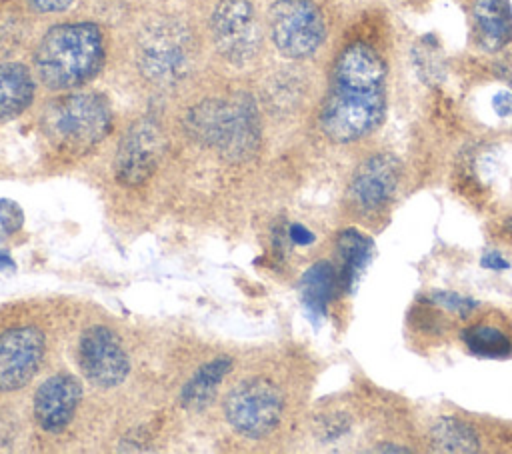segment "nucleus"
Here are the masks:
<instances>
[{
    "label": "nucleus",
    "mask_w": 512,
    "mask_h": 454,
    "mask_svg": "<svg viewBox=\"0 0 512 454\" xmlns=\"http://www.w3.org/2000/svg\"><path fill=\"white\" fill-rule=\"evenodd\" d=\"M386 114V64L366 42L348 44L336 58L320 108V130L332 142H354L376 130Z\"/></svg>",
    "instance_id": "obj_1"
},
{
    "label": "nucleus",
    "mask_w": 512,
    "mask_h": 454,
    "mask_svg": "<svg viewBox=\"0 0 512 454\" xmlns=\"http://www.w3.org/2000/svg\"><path fill=\"white\" fill-rule=\"evenodd\" d=\"M32 60L34 74L46 88L56 92L76 90L104 68V32L88 20L56 24L42 34Z\"/></svg>",
    "instance_id": "obj_2"
},
{
    "label": "nucleus",
    "mask_w": 512,
    "mask_h": 454,
    "mask_svg": "<svg viewBox=\"0 0 512 454\" xmlns=\"http://www.w3.org/2000/svg\"><path fill=\"white\" fill-rule=\"evenodd\" d=\"M184 130L202 146L214 148L230 162H242L260 146V116L250 94L206 98L184 114Z\"/></svg>",
    "instance_id": "obj_3"
},
{
    "label": "nucleus",
    "mask_w": 512,
    "mask_h": 454,
    "mask_svg": "<svg viewBox=\"0 0 512 454\" xmlns=\"http://www.w3.org/2000/svg\"><path fill=\"white\" fill-rule=\"evenodd\" d=\"M112 106L100 92H68L52 100L40 118L50 148L66 158L88 154L112 130Z\"/></svg>",
    "instance_id": "obj_4"
},
{
    "label": "nucleus",
    "mask_w": 512,
    "mask_h": 454,
    "mask_svg": "<svg viewBox=\"0 0 512 454\" xmlns=\"http://www.w3.org/2000/svg\"><path fill=\"white\" fill-rule=\"evenodd\" d=\"M194 36L176 18L150 22L136 40L134 60L140 76L156 88L182 84L194 68Z\"/></svg>",
    "instance_id": "obj_5"
},
{
    "label": "nucleus",
    "mask_w": 512,
    "mask_h": 454,
    "mask_svg": "<svg viewBox=\"0 0 512 454\" xmlns=\"http://www.w3.org/2000/svg\"><path fill=\"white\" fill-rule=\"evenodd\" d=\"M266 22L274 48L290 60L310 58L326 38L324 14L312 0H274Z\"/></svg>",
    "instance_id": "obj_6"
},
{
    "label": "nucleus",
    "mask_w": 512,
    "mask_h": 454,
    "mask_svg": "<svg viewBox=\"0 0 512 454\" xmlns=\"http://www.w3.org/2000/svg\"><path fill=\"white\" fill-rule=\"evenodd\" d=\"M284 398L280 388L266 378H246L224 398V416L234 432L244 438H264L280 422Z\"/></svg>",
    "instance_id": "obj_7"
},
{
    "label": "nucleus",
    "mask_w": 512,
    "mask_h": 454,
    "mask_svg": "<svg viewBox=\"0 0 512 454\" xmlns=\"http://www.w3.org/2000/svg\"><path fill=\"white\" fill-rule=\"evenodd\" d=\"M216 52L234 66L252 62L260 50V24L252 0H216L210 20Z\"/></svg>",
    "instance_id": "obj_8"
},
{
    "label": "nucleus",
    "mask_w": 512,
    "mask_h": 454,
    "mask_svg": "<svg viewBox=\"0 0 512 454\" xmlns=\"http://www.w3.org/2000/svg\"><path fill=\"white\" fill-rule=\"evenodd\" d=\"M78 366L90 384L112 388L126 380L130 360L122 340L110 328L92 326L78 342Z\"/></svg>",
    "instance_id": "obj_9"
},
{
    "label": "nucleus",
    "mask_w": 512,
    "mask_h": 454,
    "mask_svg": "<svg viewBox=\"0 0 512 454\" xmlns=\"http://www.w3.org/2000/svg\"><path fill=\"white\" fill-rule=\"evenodd\" d=\"M162 156V132L152 118L136 120L116 150L114 172L120 184L140 186L156 170Z\"/></svg>",
    "instance_id": "obj_10"
},
{
    "label": "nucleus",
    "mask_w": 512,
    "mask_h": 454,
    "mask_svg": "<svg viewBox=\"0 0 512 454\" xmlns=\"http://www.w3.org/2000/svg\"><path fill=\"white\" fill-rule=\"evenodd\" d=\"M44 334L34 326L0 332V392L26 386L44 356Z\"/></svg>",
    "instance_id": "obj_11"
},
{
    "label": "nucleus",
    "mask_w": 512,
    "mask_h": 454,
    "mask_svg": "<svg viewBox=\"0 0 512 454\" xmlns=\"http://www.w3.org/2000/svg\"><path fill=\"white\" fill-rule=\"evenodd\" d=\"M400 180V164L392 154L366 158L352 176L350 198L356 208L372 212L382 208L394 194Z\"/></svg>",
    "instance_id": "obj_12"
},
{
    "label": "nucleus",
    "mask_w": 512,
    "mask_h": 454,
    "mask_svg": "<svg viewBox=\"0 0 512 454\" xmlns=\"http://www.w3.org/2000/svg\"><path fill=\"white\" fill-rule=\"evenodd\" d=\"M82 386L72 374L46 378L34 394V418L44 432H62L78 408Z\"/></svg>",
    "instance_id": "obj_13"
},
{
    "label": "nucleus",
    "mask_w": 512,
    "mask_h": 454,
    "mask_svg": "<svg viewBox=\"0 0 512 454\" xmlns=\"http://www.w3.org/2000/svg\"><path fill=\"white\" fill-rule=\"evenodd\" d=\"M36 74L22 62H0V122L26 112L34 102Z\"/></svg>",
    "instance_id": "obj_14"
},
{
    "label": "nucleus",
    "mask_w": 512,
    "mask_h": 454,
    "mask_svg": "<svg viewBox=\"0 0 512 454\" xmlns=\"http://www.w3.org/2000/svg\"><path fill=\"white\" fill-rule=\"evenodd\" d=\"M472 16L478 44L484 50L496 52L512 40V6L508 0H476Z\"/></svg>",
    "instance_id": "obj_15"
},
{
    "label": "nucleus",
    "mask_w": 512,
    "mask_h": 454,
    "mask_svg": "<svg viewBox=\"0 0 512 454\" xmlns=\"http://www.w3.org/2000/svg\"><path fill=\"white\" fill-rule=\"evenodd\" d=\"M230 368H232V360L228 356L214 358L204 366H200L194 372V376L184 384L180 392V404L190 412L204 410L212 402L220 382L230 372Z\"/></svg>",
    "instance_id": "obj_16"
},
{
    "label": "nucleus",
    "mask_w": 512,
    "mask_h": 454,
    "mask_svg": "<svg viewBox=\"0 0 512 454\" xmlns=\"http://www.w3.org/2000/svg\"><path fill=\"white\" fill-rule=\"evenodd\" d=\"M338 276L330 262L320 260L312 264L300 280V296L306 314L312 322H320L326 316L328 302L336 290Z\"/></svg>",
    "instance_id": "obj_17"
},
{
    "label": "nucleus",
    "mask_w": 512,
    "mask_h": 454,
    "mask_svg": "<svg viewBox=\"0 0 512 454\" xmlns=\"http://www.w3.org/2000/svg\"><path fill=\"white\" fill-rule=\"evenodd\" d=\"M336 250L340 258L338 284L350 292L372 258V240L356 228H348L338 236Z\"/></svg>",
    "instance_id": "obj_18"
},
{
    "label": "nucleus",
    "mask_w": 512,
    "mask_h": 454,
    "mask_svg": "<svg viewBox=\"0 0 512 454\" xmlns=\"http://www.w3.org/2000/svg\"><path fill=\"white\" fill-rule=\"evenodd\" d=\"M430 440H432V446L440 452L470 454L480 448V440L476 432L468 424L450 416H442L432 424Z\"/></svg>",
    "instance_id": "obj_19"
},
{
    "label": "nucleus",
    "mask_w": 512,
    "mask_h": 454,
    "mask_svg": "<svg viewBox=\"0 0 512 454\" xmlns=\"http://www.w3.org/2000/svg\"><path fill=\"white\" fill-rule=\"evenodd\" d=\"M462 340L468 346V350L478 356L498 358V356H506L512 350L510 340L498 328L484 326V324L462 330Z\"/></svg>",
    "instance_id": "obj_20"
},
{
    "label": "nucleus",
    "mask_w": 512,
    "mask_h": 454,
    "mask_svg": "<svg viewBox=\"0 0 512 454\" xmlns=\"http://www.w3.org/2000/svg\"><path fill=\"white\" fill-rule=\"evenodd\" d=\"M430 302L442 306L448 312H456V314H468L478 306V302L474 298L462 296L458 292H448V290H434L430 294Z\"/></svg>",
    "instance_id": "obj_21"
},
{
    "label": "nucleus",
    "mask_w": 512,
    "mask_h": 454,
    "mask_svg": "<svg viewBox=\"0 0 512 454\" xmlns=\"http://www.w3.org/2000/svg\"><path fill=\"white\" fill-rule=\"evenodd\" d=\"M24 224V212L12 200L0 198V240L12 236Z\"/></svg>",
    "instance_id": "obj_22"
},
{
    "label": "nucleus",
    "mask_w": 512,
    "mask_h": 454,
    "mask_svg": "<svg viewBox=\"0 0 512 454\" xmlns=\"http://www.w3.org/2000/svg\"><path fill=\"white\" fill-rule=\"evenodd\" d=\"M26 2L38 14H58L70 8L74 0H26Z\"/></svg>",
    "instance_id": "obj_23"
},
{
    "label": "nucleus",
    "mask_w": 512,
    "mask_h": 454,
    "mask_svg": "<svg viewBox=\"0 0 512 454\" xmlns=\"http://www.w3.org/2000/svg\"><path fill=\"white\" fill-rule=\"evenodd\" d=\"M492 110L500 116L506 118L512 114V92L508 90H500L492 96Z\"/></svg>",
    "instance_id": "obj_24"
},
{
    "label": "nucleus",
    "mask_w": 512,
    "mask_h": 454,
    "mask_svg": "<svg viewBox=\"0 0 512 454\" xmlns=\"http://www.w3.org/2000/svg\"><path fill=\"white\" fill-rule=\"evenodd\" d=\"M480 264L486 268V270H506L510 266V262L500 254V252H486L482 258H480Z\"/></svg>",
    "instance_id": "obj_25"
},
{
    "label": "nucleus",
    "mask_w": 512,
    "mask_h": 454,
    "mask_svg": "<svg viewBox=\"0 0 512 454\" xmlns=\"http://www.w3.org/2000/svg\"><path fill=\"white\" fill-rule=\"evenodd\" d=\"M288 236H290L292 242H296L300 246H306V244L314 242V234L308 228H304L302 224H292L290 230H288Z\"/></svg>",
    "instance_id": "obj_26"
},
{
    "label": "nucleus",
    "mask_w": 512,
    "mask_h": 454,
    "mask_svg": "<svg viewBox=\"0 0 512 454\" xmlns=\"http://www.w3.org/2000/svg\"><path fill=\"white\" fill-rule=\"evenodd\" d=\"M376 452H394V454H406V452H410L406 446H400V444H392V442H382V444H378L376 448H374Z\"/></svg>",
    "instance_id": "obj_27"
},
{
    "label": "nucleus",
    "mask_w": 512,
    "mask_h": 454,
    "mask_svg": "<svg viewBox=\"0 0 512 454\" xmlns=\"http://www.w3.org/2000/svg\"><path fill=\"white\" fill-rule=\"evenodd\" d=\"M8 266H12L10 256L6 252H0V268H8Z\"/></svg>",
    "instance_id": "obj_28"
},
{
    "label": "nucleus",
    "mask_w": 512,
    "mask_h": 454,
    "mask_svg": "<svg viewBox=\"0 0 512 454\" xmlns=\"http://www.w3.org/2000/svg\"><path fill=\"white\" fill-rule=\"evenodd\" d=\"M510 228H512V222H510Z\"/></svg>",
    "instance_id": "obj_29"
}]
</instances>
